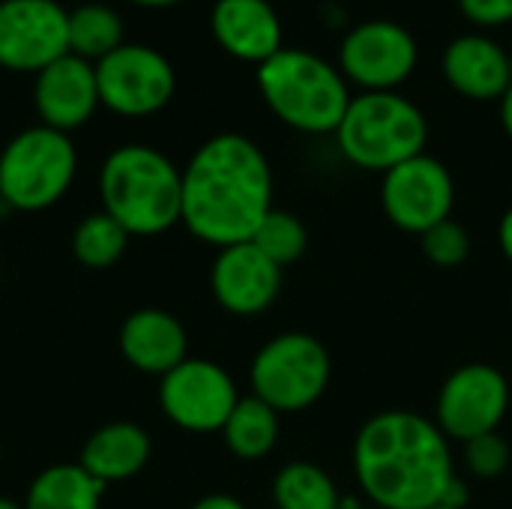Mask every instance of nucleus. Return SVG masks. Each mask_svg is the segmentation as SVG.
Masks as SVG:
<instances>
[{"label": "nucleus", "mask_w": 512, "mask_h": 509, "mask_svg": "<svg viewBox=\"0 0 512 509\" xmlns=\"http://www.w3.org/2000/svg\"><path fill=\"white\" fill-rule=\"evenodd\" d=\"M354 477L366 504L432 509L444 504L456 474L450 438L414 411H381L354 438Z\"/></svg>", "instance_id": "obj_1"}, {"label": "nucleus", "mask_w": 512, "mask_h": 509, "mask_svg": "<svg viewBox=\"0 0 512 509\" xmlns=\"http://www.w3.org/2000/svg\"><path fill=\"white\" fill-rule=\"evenodd\" d=\"M270 210L273 171L264 150L246 135H213L183 168L180 222L210 246L249 243Z\"/></svg>", "instance_id": "obj_2"}, {"label": "nucleus", "mask_w": 512, "mask_h": 509, "mask_svg": "<svg viewBox=\"0 0 512 509\" xmlns=\"http://www.w3.org/2000/svg\"><path fill=\"white\" fill-rule=\"evenodd\" d=\"M99 189L105 213L129 234H162L183 216V171L147 144L117 147L102 165Z\"/></svg>", "instance_id": "obj_3"}, {"label": "nucleus", "mask_w": 512, "mask_h": 509, "mask_svg": "<svg viewBox=\"0 0 512 509\" xmlns=\"http://www.w3.org/2000/svg\"><path fill=\"white\" fill-rule=\"evenodd\" d=\"M258 90L285 126L306 135H333L354 99L339 66L303 48H282L264 60Z\"/></svg>", "instance_id": "obj_4"}, {"label": "nucleus", "mask_w": 512, "mask_h": 509, "mask_svg": "<svg viewBox=\"0 0 512 509\" xmlns=\"http://www.w3.org/2000/svg\"><path fill=\"white\" fill-rule=\"evenodd\" d=\"M339 153L363 168L381 171L426 153L429 123L417 102L390 90V93H357L333 132Z\"/></svg>", "instance_id": "obj_5"}, {"label": "nucleus", "mask_w": 512, "mask_h": 509, "mask_svg": "<svg viewBox=\"0 0 512 509\" xmlns=\"http://www.w3.org/2000/svg\"><path fill=\"white\" fill-rule=\"evenodd\" d=\"M78 156L66 132L30 126L0 153V198L15 210H45L66 195Z\"/></svg>", "instance_id": "obj_6"}, {"label": "nucleus", "mask_w": 512, "mask_h": 509, "mask_svg": "<svg viewBox=\"0 0 512 509\" xmlns=\"http://www.w3.org/2000/svg\"><path fill=\"white\" fill-rule=\"evenodd\" d=\"M330 369V354L321 339L309 333H282L252 360V396L267 402L276 414L306 411L324 396Z\"/></svg>", "instance_id": "obj_7"}, {"label": "nucleus", "mask_w": 512, "mask_h": 509, "mask_svg": "<svg viewBox=\"0 0 512 509\" xmlns=\"http://www.w3.org/2000/svg\"><path fill=\"white\" fill-rule=\"evenodd\" d=\"M417 60L420 48L408 27L372 18L342 36L336 66L345 81L357 84L363 93H390L414 75Z\"/></svg>", "instance_id": "obj_8"}, {"label": "nucleus", "mask_w": 512, "mask_h": 509, "mask_svg": "<svg viewBox=\"0 0 512 509\" xmlns=\"http://www.w3.org/2000/svg\"><path fill=\"white\" fill-rule=\"evenodd\" d=\"M93 66L99 102L120 117H150L162 111L177 90L171 60L150 45L123 42Z\"/></svg>", "instance_id": "obj_9"}, {"label": "nucleus", "mask_w": 512, "mask_h": 509, "mask_svg": "<svg viewBox=\"0 0 512 509\" xmlns=\"http://www.w3.org/2000/svg\"><path fill=\"white\" fill-rule=\"evenodd\" d=\"M456 201V183L447 165L429 153H420L381 180L384 216L405 234H426L438 222L450 219Z\"/></svg>", "instance_id": "obj_10"}, {"label": "nucleus", "mask_w": 512, "mask_h": 509, "mask_svg": "<svg viewBox=\"0 0 512 509\" xmlns=\"http://www.w3.org/2000/svg\"><path fill=\"white\" fill-rule=\"evenodd\" d=\"M510 408V384L504 372L489 363H468L456 369L435 405V423L450 441H471L498 432Z\"/></svg>", "instance_id": "obj_11"}, {"label": "nucleus", "mask_w": 512, "mask_h": 509, "mask_svg": "<svg viewBox=\"0 0 512 509\" xmlns=\"http://www.w3.org/2000/svg\"><path fill=\"white\" fill-rule=\"evenodd\" d=\"M69 54V12L57 0H0V69L42 72Z\"/></svg>", "instance_id": "obj_12"}, {"label": "nucleus", "mask_w": 512, "mask_h": 509, "mask_svg": "<svg viewBox=\"0 0 512 509\" xmlns=\"http://www.w3.org/2000/svg\"><path fill=\"white\" fill-rule=\"evenodd\" d=\"M162 411L186 432H222L240 402L231 375L210 360H183L162 378Z\"/></svg>", "instance_id": "obj_13"}, {"label": "nucleus", "mask_w": 512, "mask_h": 509, "mask_svg": "<svg viewBox=\"0 0 512 509\" xmlns=\"http://www.w3.org/2000/svg\"><path fill=\"white\" fill-rule=\"evenodd\" d=\"M216 303L240 318L261 315L270 309L282 288V267H276L252 243H237L219 249L210 273Z\"/></svg>", "instance_id": "obj_14"}, {"label": "nucleus", "mask_w": 512, "mask_h": 509, "mask_svg": "<svg viewBox=\"0 0 512 509\" xmlns=\"http://www.w3.org/2000/svg\"><path fill=\"white\" fill-rule=\"evenodd\" d=\"M33 105H36L42 126H51L66 135L84 126L93 117V111L102 105L96 66L75 54H63L51 66L36 72Z\"/></svg>", "instance_id": "obj_15"}, {"label": "nucleus", "mask_w": 512, "mask_h": 509, "mask_svg": "<svg viewBox=\"0 0 512 509\" xmlns=\"http://www.w3.org/2000/svg\"><path fill=\"white\" fill-rule=\"evenodd\" d=\"M210 30L222 51L255 66L285 48L282 18L270 0H216Z\"/></svg>", "instance_id": "obj_16"}, {"label": "nucleus", "mask_w": 512, "mask_h": 509, "mask_svg": "<svg viewBox=\"0 0 512 509\" xmlns=\"http://www.w3.org/2000/svg\"><path fill=\"white\" fill-rule=\"evenodd\" d=\"M447 84L474 102L504 99L512 84V57L486 33L456 36L441 57Z\"/></svg>", "instance_id": "obj_17"}, {"label": "nucleus", "mask_w": 512, "mask_h": 509, "mask_svg": "<svg viewBox=\"0 0 512 509\" xmlns=\"http://www.w3.org/2000/svg\"><path fill=\"white\" fill-rule=\"evenodd\" d=\"M120 348L135 369L165 378L186 360V330L171 312L138 309L120 330Z\"/></svg>", "instance_id": "obj_18"}, {"label": "nucleus", "mask_w": 512, "mask_h": 509, "mask_svg": "<svg viewBox=\"0 0 512 509\" xmlns=\"http://www.w3.org/2000/svg\"><path fill=\"white\" fill-rule=\"evenodd\" d=\"M147 459H150L147 432L135 423H111L102 426L96 435H90L78 465L90 477L102 483H114V480L135 477L147 465Z\"/></svg>", "instance_id": "obj_19"}, {"label": "nucleus", "mask_w": 512, "mask_h": 509, "mask_svg": "<svg viewBox=\"0 0 512 509\" xmlns=\"http://www.w3.org/2000/svg\"><path fill=\"white\" fill-rule=\"evenodd\" d=\"M105 486L81 465H54L33 480L24 509H99Z\"/></svg>", "instance_id": "obj_20"}, {"label": "nucleus", "mask_w": 512, "mask_h": 509, "mask_svg": "<svg viewBox=\"0 0 512 509\" xmlns=\"http://www.w3.org/2000/svg\"><path fill=\"white\" fill-rule=\"evenodd\" d=\"M222 438L237 459L258 462L279 441V414L258 396L240 399L222 426Z\"/></svg>", "instance_id": "obj_21"}, {"label": "nucleus", "mask_w": 512, "mask_h": 509, "mask_svg": "<svg viewBox=\"0 0 512 509\" xmlns=\"http://www.w3.org/2000/svg\"><path fill=\"white\" fill-rule=\"evenodd\" d=\"M123 45V21L105 3H81L69 12V54L99 63Z\"/></svg>", "instance_id": "obj_22"}, {"label": "nucleus", "mask_w": 512, "mask_h": 509, "mask_svg": "<svg viewBox=\"0 0 512 509\" xmlns=\"http://www.w3.org/2000/svg\"><path fill=\"white\" fill-rule=\"evenodd\" d=\"M273 501L279 509H342L339 489L327 471L312 462H291L276 474Z\"/></svg>", "instance_id": "obj_23"}, {"label": "nucleus", "mask_w": 512, "mask_h": 509, "mask_svg": "<svg viewBox=\"0 0 512 509\" xmlns=\"http://www.w3.org/2000/svg\"><path fill=\"white\" fill-rule=\"evenodd\" d=\"M126 240H129V231L102 210V213L84 216V222L75 228L72 252L84 267L105 270L126 252Z\"/></svg>", "instance_id": "obj_24"}, {"label": "nucleus", "mask_w": 512, "mask_h": 509, "mask_svg": "<svg viewBox=\"0 0 512 509\" xmlns=\"http://www.w3.org/2000/svg\"><path fill=\"white\" fill-rule=\"evenodd\" d=\"M249 243L255 249H261L276 267H288V264L303 258V252L309 246V231L294 213L273 207L264 216V222L258 225V231L252 234Z\"/></svg>", "instance_id": "obj_25"}, {"label": "nucleus", "mask_w": 512, "mask_h": 509, "mask_svg": "<svg viewBox=\"0 0 512 509\" xmlns=\"http://www.w3.org/2000/svg\"><path fill=\"white\" fill-rule=\"evenodd\" d=\"M420 246H423V255L435 267L453 270V267L468 261V255H471V234L456 219H444L435 228H429L426 234H420Z\"/></svg>", "instance_id": "obj_26"}, {"label": "nucleus", "mask_w": 512, "mask_h": 509, "mask_svg": "<svg viewBox=\"0 0 512 509\" xmlns=\"http://www.w3.org/2000/svg\"><path fill=\"white\" fill-rule=\"evenodd\" d=\"M462 453H465V468L480 480H495L510 465V444L498 432L465 441Z\"/></svg>", "instance_id": "obj_27"}, {"label": "nucleus", "mask_w": 512, "mask_h": 509, "mask_svg": "<svg viewBox=\"0 0 512 509\" xmlns=\"http://www.w3.org/2000/svg\"><path fill=\"white\" fill-rule=\"evenodd\" d=\"M462 15L477 27H504L512 21V0H459Z\"/></svg>", "instance_id": "obj_28"}, {"label": "nucleus", "mask_w": 512, "mask_h": 509, "mask_svg": "<svg viewBox=\"0 0 512 509\" xmlns=\"http://www.w3.org/2000/svg\"><path fill=\"white\" fill-rule=\"evenodd\" d=\"M498 246H501L504 258L512 264V207L501 216V225H498Z\"/></svg>", "instance_id": "obj_29"}, {"label": "nucleus", "mask_w": 512, "mask_h": 509, "mask_svg": "<svg viewBox=\"0 0 512 509\" xmlns=\"http://www.w3.org/2000/svg\"><path fill=\"white\" fill-rule=\"evenodd\" d=\"M192 509H246L237 498H231V495H207V498H201L198 504Z\"/></svg>", "instance_id": "obj_30"}, {"label": "nucleus", "mask_w": 512, "mask_h": 509, "mask_svg": "<svg viewBox=\"0 0 512 509\" xmlns=\"http://www.w3.org/2000/svg\"><path fill=\"white\" fill-rule=\"evenodd\" d=\"M501 126H504L507 138L512 141V84L510 90L504 93V99H501Z\"/></svg>", "instance_id": "obj_31"}, {"label": "nucleus", "mask_w": 512, "mask_h": 509, "mask_svg": "<svg viewBox=\"0 0 512 509\" xmlns=\"http://www.w3.org/2000/svg\"><path fill=\"white\" fill-rule=\"evenodd\" d=\"M129 3H138V6H147V9H165V6H177L183 0H129Z\"/></svg>", "instance_id": "obj_32"}, {"label": "nucleus", "mask_w": 512, "mask_h": 509, "mask_svg": "<svg viewBox=\"0 0 512 509\" xmlns=\"http://www.w3.org/2000/svg\"><path fill=\"white\" fill-rule=\"evenodd\" d=\"M342 509H381V507H372V504H357V501H345Z\"/></svg>", "instance_id": "obj_33"}, {"label": "nucleus", "mask_w": 512, "mask_h": 509, "mask_svg": "<svg viewBox=\"0 0 512 509\" xmlns=\"http://www.w3.org/2000/svg\"><path fill=\"white\" fill-rule=\"evenodd\" d=\"M0 509H24V507H18L15 501H9V498H0Z\"/></svg>", "instance_id": "obj_34"}, {"label": "nucleus", "mask_w": 512, "mask_h": 509, "mask_svg": "<svg viewBox=\"0 0 512 509\" xmlns=\"http://www.w3.org/2000/svg\"><path fill=\"white\" fill-rule=\"evenodd\" d=\"M432 509H462V507H444V504H438V507H432Z\"/></svg>", "instance_id": "obj_35"}]
</instances>
